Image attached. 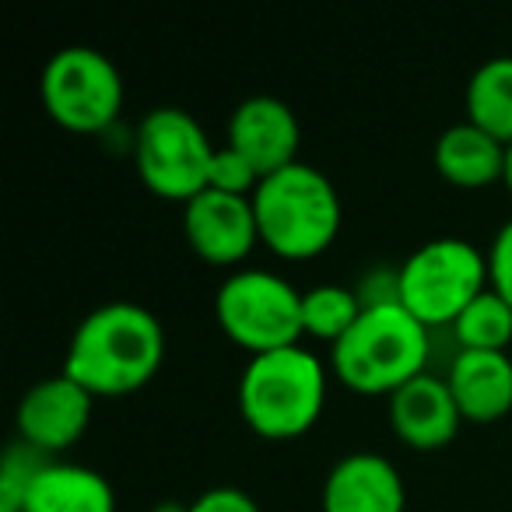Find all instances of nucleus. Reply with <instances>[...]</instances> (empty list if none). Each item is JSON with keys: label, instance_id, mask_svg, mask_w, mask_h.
<instances>
[{"label": "nucleus", "instance_id": "8", "mask_svg": "<svg viewBox=\"0 0 512 512\" xmlns=\"http://www.w3.org/2000/svg\"><path fill=\"white\" fill-rule=\"evenodd\" d=\"M214 151L218 148L207 141L204 127L186 109H151L141 120L134 144L137 176L155 197L190 204L197 193L207 190Z\"/></svg>", "mask_w": 512, "mask_h": 512}, {"label": "nucleus", "instance_id": "3", "mask_svg": "<svg viewBox=\"0 0 512 512\" xmlns=\"http://www.w3.org/2000/svg\"><path fill=\"white\" fill-rule=\"evenodd\" d=\"M260 242L281 260H313L341 232L337 186L316 165L295 162L260 179L253 193Z\"/></svg>", "mask_w": 512, "mask_h": 512}, {"label": "nucleus", "instance_id": "18", "mask_svg": "<svg viewBox=\"0 0 512 512\" xmlns=\"http://www.w3.org/2000/svg\"><path fill=\"white\" fill-rule=\"evenodd\" d=\"M365 313V299L341 285H316L302 292V334L334 348Z\"/></svg>", "mask_w": 512, "mask_h": 512}, {"label": "nucleus", "instance_id": "15", "mask_svg": "<svg viewBox=\"0 0 512 512\" xmlns=\"http://www.w3.org/2000/svg\"><path fill=\"white\" fill-rule=\"evenodd\" d=\"M22 512H116V495L99 470L46 460L25 488Z\"/></svg>", "mask_w": 512, "mask_h": 512}, {"label": "nucleus", "instance_id": "22", "mask_svg": "<svg viewBox=\"0 0 512 512\" xmlns=\"http://www.w3.org/2000/svg\"><path fill=\"white\" fill-rule=\"evenodd\" d=\"M183 512H260V505L249 491L221 484V488H207L204 495H197Z\"/></svg>", "mask_w": 512, "mask_h": 512}, {"label": "nucleus", "instance_id": "20", "mask_svg": "<svg viewBox=\"0 0 512 512\" xmlns=\"http://www.w3.org/2000/svg\"><path fill=\"white\" fill-rule=\"evenodd\" d=\"M260 186V172L253 169L249 158H242L235 148H218L211 158V172H207V190L232 193V197H253Z\"/></svg>", "mask_w": 512, "mask_h": 512}, {"label": "nucleus", "instance_id": "21", "mask_svg": "<svg viewBox=\"0 0 512 512\" xmlns=\"http://www.w3.org/2000/svg\"><path fill=\"white\" fill-rule=\"evenodd\" d=\"M488 288L512 306V221L498 228L488 253Z\"/></svg>", "mask_w": 512, "mask_h": 512}, {"label": "nucleus", "instance_id": "9", "mask_svg": "<svg viewBox=\"0 0 512 512\" xmlns=\"http://www.w3.org/2000/svg\"><path fill=\"white\" fill-rule=\"evenodd\" d=\"M183 232L193 253L211 267L242 264L260 242L253 197L204 190L183 204Z\"/></svg>", "mask_w": 512, "mask_h": 512}, {"label": "nucleus", "instance_id": "6", "mask_svg": "<svg viewBox=\"0 0 512 512\" xmlns=\"http://www.w3.org/2000/svg\"><path fill=\"white\" fill-rule=\"evenodd\" d=\"M218 327L249 355H271L302 341V292L271 271H239L214 295Z\"/></svg>", "mask_w": 512, "mask_h": 512}, {"label": "nucleus", "instance_id": "7", "mask_svg": "<svg viewBox=\"0 0 512 512\" xmlns=\"http://www.w3.org/2000/svg\"><path fill=\"white\" fill-rule=\"evenodd\" d=\"M39 95L57 127L71 134H102L123 109V78L106 53L67 46L46 60Z\"/></svg>", "mask_w": 512, "mask_h": 512}, {"label": "nucleus", "instance_id": "14", "mask_svg": "<svg viewBox=\"0 0 512 512\" xmlns=\"http://www.w3.org/2000/svg\"><path fill=\"white\" fill-rule=\"evenodd\" d=\"M446 383L463 421L491 425L512 411V358L509 351H456Z\"/></svg>", "mask_w": 512, "mask_h": 512}, {"label": "nucleus", "instance_id": "17", "mask_svg": "<svg viewBox=\"0 0 512 512\" xmlns=\"http://www.w3.org/2000/svg\"><path fill=\"white\" fill-rule=\"evenodd\" d=\"M467 123L477 130L502 141L505 148L512 144V57H491L470 74L467 95Z\"/></svg>", "mask_w": 512, "mask_h": 512}, {"label": "nucleus", "instance_id": "11", "mask_svg": "<svg viewBox=\"0 0 512 512\" xmlns=\"http://www.w3.org/2000/svg\"><path fill=\"white\" fill-rule=\"evenodd\" d=\"M299 137V120L288 102L274 99V95H253L235 106L225 144L242 158H249L260 179H267L299 162Z\"/></svg>", "mask_w": 512, "mask_h": 512}, {"label": "nucleus", "instance_id": "5", "mask_svg": "<svg viewBox=\"0 0 512 512\" xmlns=\"http://www.w3.org/2000/svg\"><path fill=\"white\" fill-rule=\"evenodd\" d=\"M488 292V256L463 239H432L397 271V302L421 327H453L460 313Z\"/></svg>", "mask_w": 512, "mask_h": 512}, {"label": "nucleus", "instance_id": "13", "mask_svg": "<svg viewBox=\"0 0 512 512\" xmlns=\"http://www.w3.org/2000/svg\"><path fill=\"white\" fill-rule=\"evenodd\" d=\"M320 505L323 512H404V477L386 456L348 453L330 467Z\"/></svg>", "mask_w": 512, "mask_h": 512}, {"label": "nucleus", "instance_id": "2", "mask_svg": "<svg viewBox=\"0 0 512 512\" xmlns=\"http://www.w3.org/2000/svg\"><path fill=\"white\" fill-rule=\"evenodd\" d=\"M432 330L421 327L400 302L365 306L362 320L334 344L330 362L348 390L365 397H393L400 386L425 376Z\"/></svg>", "mask_w": 512, "mask_h": 512}, {"label": "nucleus", "instance_id": "23", "mask_svg": "<svg viewBox=\"0 0 512 512\" xmlns=\"http://www.w3.org/2000/svg\"><path fill=\"white\" fill-rule=\"evenodd\" d=\"M502 183H505V190H509V197H512V144H509V155H505V176H502Z\"/></svg>", "mask_w": 512, "mask_h": 512}, {"label": "nucleus", "instance_id": "24", "mask_svg": "<svg viewBox=\"0 0 512 512\" xmlns=\"http://www.w3.org/2000/svg\"><path fill=\"white\" fill-rule=\"evenodd\" d=\"M0 512H22V509H15V505H0Z\"/></svg>", "mask_w": 512, "mask_h": 512}, {"label": "nucleus", "instance_id": "1", "mask_svg": "<svg viewBox=\"0 0 512 512\" xmlns=\"http://www.w3.org/2000/svg\"><path fill=\"white\" fill-rule=\"evenodd\" d=\"M165 358V330L137 302H109L78 323L64 372L92 397H130L155 379Z\"/></svg>", "mask_w": 512, "mask_h": 512}, {"label": "nucleus", "instance_id": "10", "mask_svg": "<svg viewBox=\"0 0 512 512\" xmlns=\"http://www.w3.org/2000/svg\"><path fill=\"white\" fill-rule=\"evenodd\" d=\"M92 404H95L92 393L81 383H74L67 372L43 379V383L32 386L22 397V404H18V414H15L18 439H22L25 446L39 449L43 456L71 449L74 442L88 432Z\"/></svg>", "mask_w": 512, "mask_h": 512}, {"label": "nucleus", "instance_id": "19", "mask_svg": "<svg viewBox=\"0 0 512 512\" xmlns=\"http://www.w3.org/2000/svg\"><path fill=\"white\" fill-rule=\"evenodd\" d=\"M449 330H453L460 351H509L512 348V306L502 295H495L488 288V292H481L463 309L460 320Z\"/></svg>", "mask_w": 512, "mask_h": 512}, {"label": "nucleus", "instance_id": "4", "mask_svg": "<svg viewBox=\"0 0 512 512\" xmlns=\"http://www.w3.org/2000/svg\"><path fill=\"white\" fill-rule=\"evenodd\" d=\"M327 404V372L302 344L249 358L239 379V414L260 439L306 435Z\"/></svg>", "mask_w": 512, "mask_h": 512}, {"label": "nucleus", "instance_id": "12", "mask_svg": "<svg viewBox=\"0 0 512 512\" xmlns=\"http://www.w3.org/2000/svg\"><path fill=\"white\" fill-rule=\"evenodd\" d=\"M460 425L463 414L453 400V390L446 379L432 376V372L411 379L390 397V428L411 449L435 453L456 439Z\"/></svg>", "mask_w": 512, "mask_h": 512}, {"label": "nucleus", "instance_id": "16", "mask_svg": "<svg viewBox=\"0 0 512 512\" xmlns=\"http://www.w3.org/2000/svg\"><path fill=\"white\" fill-rule=\"evenodd\" d=\"M505 148L502 141H495L491 134L477 130L474 123H456V127L442 130V137L435 141L432 162L435 172L446 179L449 186L460 190H484L491 183H502L505 176Z\"/></svg>", "mask_w": 512, "mask_h": 512}]
</instances>
